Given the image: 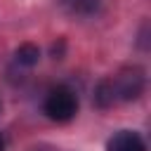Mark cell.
I'll return each mask as SVG.
<instances>
[{
  "label": "cell",
  "instance_id": "obj_7",
  "mask_svg": "<svg viewBox=\"0 0 151 151\" xmlns=\"http://www.w3.org/2000/svg\"><path fill=\"white\" fill-rule=\"evenodd\" d=\"M0 151H5V139L0 137Z\"/></svg>",
  "mask_w": 151,
  "mask_h": 151
},
{
  "label": "cell",
  "instance_id": "obj_2",
  "mask_svg": "<svg viewBox=\"0 0 151 151\" xmlns=\"http://www.w3.org/2000/svg\"><path fill=\"white\" fill-rule=\"evenodd\" d=\"M42 111L47 113V118L57 123H66L78 113V97L68 85H57L47 92L42 101Z\"/></svg>",
  "mask_w": 151,
  "mask_h": 151
},
{
  "label": "cell",
  "instance_id": "obj_8",
  "mask_svg": "<svg viewBox=\"0 0 151 151\" xmlns=\"http://www.w3.org/2000/svg\"><path fill=\"white\" fill-rule=\"evenodd\" d=\"M0 109H2V104H0Z\"/></svg>",
  "mask_w": 151,
  "mask_h": 151
},
{
  "label": "cell",
  "instance_id": "obj_4",
  "mask_svg": "<svg viewBox=\"0 0 151 151\" xmlns=\"http://www.w3.org/2000/svg\"><path fill=\"white\" fill-rule=\"evenodd\" d=\"M61 2H64V7H66L68 12L80 14V17L94 14V12L99 9V5H101V0H61Z\"/></svg>",
  "mask_w": 151,
  "mask_h": 151
},
{
  "label": "cell",
  "instance_id": "obj_1",
  "mask_svg": "<svg viewBox=\"0 0 151 151\" xmlns=\"http://www.w3.org/2000/svg\"><path fill=\"white\" fill-rule=\"evenodd\" d=\"M142 92H144V73L139 68H123L97 85L94 99L99 106H111L118 101H132Z\"/></svg>",
  "mask_w": 151,
  "mask_h": 151
},
{
  "label": "cell",
  "instance_id": "obj_6",
  "mask_svg": "<svg viewBox=\"0 0 151 151\" xmlns=\"http://www.w3.org/2000/svg\"><path fill=\"white\" fill-rule=\"evenodd\" d=\"M33 151H61V149H54V146H38V149H33Z\"/></svg>",
  "mask_w": 151,
  "mask_h": 151
},
{
  "label": "cell",
  "instance_id": "obj_5",
  "mask_svg": "<svg viewBox=\"0 0 151 151\" xmlns=\"http://www.w3.org/2000/svg\"><path fill=\"white\" fill-rule=\"evenodd\" d=\"M14 59H17V64H21V66H35L38 59H40V50H38L35 45L26 42V45H21V47L17 50Z\"/></svg>",
  "mask_w": 151,
  "mask_h": 151
},
{
  "label": "cell",
  "instance_id": "obj_3",
  "mask_svg": "<svg viewBox=\"0 0 151 151\" xmlns=\"http://www.w3.org/2000/svg\"><path fill=\"white\" fill-rule=\"evenodd\" d=\"M106 151H146V142L134 130H120L106 142Z\"/></svg>",
  "mask_w": 151,
  "mask_h": 151
}]
</instances>
